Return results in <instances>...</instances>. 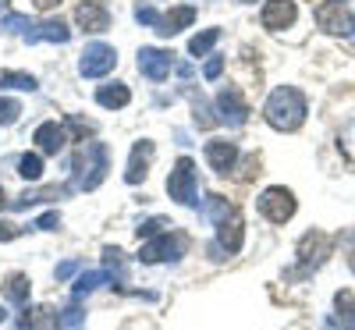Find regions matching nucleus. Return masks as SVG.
<instances>
[{
	"instance_id": "nucleus-13",
	"label": "nucleus",
	"mask_w": 355,
	"mask_h": 330,
	"mask_svg": "<svg viewBox=\"0 0 355 330\" xmlns=\"http://www.w3.org/2000/svg\"><path fill=\"white\" fill-rule=\"evenodd\" d=\"M153 160V142L150 139H142L132 146V157H128V171H125V182L128 185H139L142 177H146V167H150Z\"/></svg>"
},
{
	"instance_id": "nucleus-20",
	"label": "nucleus",
	"mask_w": 355,
	"mask_h": 330,
	"mask_svg": "<svg viewBox=\"0 0 355 330\" xmlns=\"http://www.w3.org/2000/svg\"><path fill=\"white\" fill-rule=\"evenodd\" d=\"M128 100H132V93H128V85H121V82H110V85L96 89V103H100V107H107V110L128 107Z\"/></svg>"
},
{
	"instance_id": "nucleus-24",
	"label": "nucleus",
	"mask_w": 355,
	"mask_h": 330,
	"mask_svg": "<svg viewBox=\"0 0 355 330\" xmlns=\"http://www.w3.org/2000/svg\"><path fill=\"white\" fill-rule=\"evenodd\" d=\"M217 40H220V28H206V33H199V36H192V40H189V53H196V57L210 53Z\"/></svg>"
},
{
	"instance_id": "nucleus-16",
	"label": "nucleus",
	"mask_w": 355,
	"mask_h": 330,
	"mask_svg": "<svg viewBox=\"0 0 355 330\" xmlns=\"http://www.w3.org/2000/svg\"><path fill=\"white\" fill-rule=\"evenodd\" d=\"M33 142L43 149V153H57V149H61V146L68 142V135H64V128L57 125V121H43V125L36 128Z\"/></svg>"
},
{
	"instance_id": "nucleus-29",
	"label": "nucleus",
	"mask_w": 355,
	"mask_h": 330,
	"mask_svg": "<svg viewBox=\"0 0 355 330\" xmlns=\"http://www.w3.org/2000/svg\"><path fill=\"white\" fill-rule=\"evenodd\" d=\"M0 28H8V33H21V36H28L36 25L28 21L25 15H8V18H0Z\"/></svg>"
},
{
	"instance_id": "nucleus-27",
	"label": "nucleus",
	"mask_w": 355,
	"mask_h": 330,
	"mask_svg": "<svg viewBox=\"0 0 355 330\" xmlns=\"http://www.w3.org/2000/svg\"><path fill=\"white\" fill-rule=\"evenodd\" d=\"M0 85H8V89H25V93H33V89H36V78H33V75H21V71H0Z\"/></svg>"
},
{
	"instance_id": "nucleus-41",
	"label": "nucleus",
	"mask_w": 355,
	"mask_h": 330,
	"mask_svg": "<svg viewBox=\"0 0 355 330\" xmlns=\"http://www.w3.org/2000/svg\"><path fill=\"white\" fill-rule=\"evenodd\" d=\"M242 4H252V0H242Z\"/></svg>"
},
{
	"instance_id": "nucleus-1",
	"label": "nucleus",
	"mask_w": 355,
	"mask_h": 330,
	"mask_svg": "<svg viewBox=\"0 0 355 330\" xmlns=\"http://www.w3.org/2000/svg\"><path fill=\"white\" fill-rule=\"evenodd\" d=\"M263 114H266V125H270V128L295 132V128L306 121V96L299 93V89H291V85H281V89H274V93H270Z\"/></svg>"
},
{
	"instance_id": "nucleus-22",
	"label": "nucleus",
	"mask_w": 355,
	"mask_h": 330,
	"mask_svg": "<svg viewBox=\"0 0 355 330\" xmlns=\"http://www.w3.org/2000/svg\"><path fill=\"white\" fill-rule=\"evenodd\" d=\"M107 281H110L107 270H85V274L75 281V298H78V295H89V291H96V288L107 284Z\"/></svg>"
},
{
	"instance_id": "nucleus-39",
	"label": "nucleus",
	"mask_w": 355,
	"mask_h": 330,
	"mask_svg": "<svg viewBox=\"0 0 355 330\" xmlns=\"http://www.w3.org/2000/svg\"><path fill=\"white\" fill-rule=\"evenodd\" d=\"M8 206H11V202L4 199V189H0V209H8Z\"/></svg>"
},
{
	"instance_id": "nucleus-36",
	"label": "nucleus",
	"mask_w": 355,
	"mask_h": 330,
	"mask_svg": "<svg viewBox=\"0 0 355 330\" xmlns=\"http://www.w3.org/2000/svg\"><path fill=\"white\" fill-rule=\"evenodd\" d=\"M36 227H40V231H53V227H61V217H57V214H43V217L36 220Z\"/></svg>"
},
{
	"instance_id": "nucleus-2",
	"label": "nucleus",
	"mask_w": 355,
	"mask_h": 330,
	"mask_svg": "<svg viewBox=\"0 0 355 330\" xmlns=\"http://www.w3.org/2000/svg\"><path fill=\"white\" fill-rule=\"evenodd\" d=\"M103 174H107V146L103 142H85L82 146V153L75 160V177H71V192H89V189H96L103 182Z\"/></svg>"
},
{
	"instance_id": "nucleus-6",
	"label": "nucleus",
	"mask_w": 355,
	"mask_h": 330,
	"mask_svg": "<svg viewBox=\"0 0 355 330\" xmlns=\"http://www.w3.org/2000/svg\"><path fill=\"white\" fill-rule=\"evenodd\" d=\"M185 234H171V231H164V234H157L153 242H146L142 245V252H139V259L142 263H160V259H178L185 252Z\"/></svg>"
},
{
	"instance_id": "nucleus-37",
	"label": "nucleus",
	"mask_w": 355,
	"mask_h": 330,
	"mask_svg": "<svg viewBox=\"0 0 355 330\" xmlns=\"http://www.w3.org/2000/svg\"><path fill=\"white\" fill-rule=\"evenodd\" d=\"M18 224H8V220H0V242H11V238H18Z\"/></svg>"
},
{
	"instance_id": "nucleus-18",
	"label": "nucleus",
	"mask_w": 355,
	"mask_h": 330,
	"mask_svg": "<svg viewBox=\"0 0 355 330\" xmlns=\"http://www.w3.org/2000/svg\"><path fill=\"white\" fill-rule=\"evenodd\" d=\"M192 21H196V8H174V11H167L160 18L157 33L160 36H174V33H182V28H189Z\"/></svg>"
},
{
	"instance_id": "nucleus-9",
	"label": "nucleus",
	"mask_w": 355,
	"mask_h": 330,
	"mask_svg": "<svg viewBox=\"0 0 355 330\" xmlns=\"http://www.w3.org/2000/svg\"><path fill=\"white\" fill-rule=\"evenodd\" d=\"M217 110H220V121L224 125H245V117H249V107H245V100H242V93L239 89H220V96H217Z\"/></svg>"
},
{
	"instance_id": "nucleus-23",
	"label": "nucleus",
	"mask_w": 355,
	"mask_h": 330,
	"mask_svg": "<svg viewBox=\"0 0 355 330\" xmlns=\"http://www.w3.org/2000/svg\"><path fill=\"white\" fill-rule=\"evenodd\" d=\"M334 306H338V316H341L345 330H355V295L352 291H338L334 295Z\"/></svg>"
},
{
	"instance_id": "nucleus-17",
	"label": "nucleus",
	"mask_w": 355,
	"mask_h": 330,
	"mask_svg": "<svg viewBox=\"0 0 355 330\" xmlns=\"http://www.w3.org/2000/svg\"><path fill=\"white\" fill-rule=\"evenodd\" d=\"M25 40H28V43H43V40H46V43H68V40H71V28H68L64 21H40Z\"/></svg>"
},
{
	"instance_id": "nucleus-35",
	"label": "nucleus",
	"mask_w": 355,
	"mask_h": 330,
	"mask_svg": "<svg viewBox=\"0 0 355 330\" xmlns=\"http://www.w3.org/2000/svg\"><path fill=\"white\" fill-rule=\"evenodd\" d=\"M220 71H224V61H220V57H210V61H206V68H202V75L210 78V82H214Z\"/></svg>"
},
{
	"instance_id": "nucleus-7",
	"label": "nucleus",
	"mask_w": 355,
	"mask_h": 330,
	"mask_svg": "<svg viewBox=\"0 0 355 330\" xmlns=\"http://www.w3.org/2000/svg\"><path fill=\"white\" fill-rule=\"evenodd\" d=\"M114 64H117V53H114V46H107V43H89V46L82 50L78 71H82L85 78H100V75H107Z\"/></svg>"
},
{
	"instance_id": "nucleus-38",
	"label": "nucleus",
	"mask_w": 355,
	"mask_h": 330,
	"mask_svg": "<svg viewBox=\"0 0 355 330\" xmlns=\"http://www.w3.org/2000/svg\"><path fill=\"white\" fill-rule=\"evenodd\" d=\"M33 4H36L40 11H50V8H57V4H61V0H33Z\"/></svg>"
},
{
	"instance_id": "nucleus-8",
	"label": "nucleus",
	"mask_w": 355,
	"mask_h": 330,
	"mask_svg": "<svg viewBox=\"0 0 355 330\" xmlns=\"http://www.w3.org/2000/svg\"><path fill=\"white\" fill-rule=\"evenodd\" d=\"M174 68V53L167 50H157V46H142L139 50V71L146 78H153V82H164Z\"/></svg>"
},
{
	"instance_id": "nucleus-5",
	"label": "nucleus",
	"mask_w": 355,
	"mask_h": 330,
	"mask_svg": "<svg viewBox=\"0 0 355 330\" xmlns=\"http://www.w3.org/2000/svg\"><path fill=\"white\" fill-rule=\"evenodd\" d=\"M256 206H259V214L270 224H284V220L295 217V196L288 189H266Z\"/></svg>"
},
{
	"instance_id": "nucleus-30",
	"label": "nucleus",
	"mask_w": 355,
	"mask_h": 330,
	"mask_svg": "<svg viewBox=\"0 0 355 330\" xmlns=\"http://www.w3.org/2000/svg\"><path fill=\"white\" fill-rule=\"evenodd\" d=\"M57 320H61V330H82L85 327V313L75 309V306H68L64 313H57Z\"/></svg>"
},
{
	"instance_id": "nucleus-34",
	"label": "nucleus",
	"mask_w": 355,
	"mask_h": 330,
	"mask_svg": "<svg viewBox=\"0 0 355 330\" xmlns=\"http://www.w3.org/2000/svg\"><path fill=\"white\" fill-rule=\"evenodd\" d=\"M78 266H82V259H68V263H61V266H57V281H68Z\"/></svg>"
},
{
	"instance_id": "nucleus-28",
	"label": "nucleus",
	"mask_w": 355,
	"mask_h": 330,
	"mask_svg": "<svg viewBox=\"0 0 355 330\" xmlns=\"http://www.w3.org/2000/svg\"><path fill=\"white\" fill-rule=\"evenodd\" d=\"M103 266L114 281H125V263H121V252L117 249H103Z\"/></svg>"
},
{
	"instance_id": "nucleus-32",
	"label": "nucleus",
	"mask_w": 355,
	"mask_h": 330,
	"mask_svg": "<svg viewBox=\"0 0 355 330\" xmlns=\"http://www.w3.org/2000/svg\"><path fill=\"white\" fill-rule=\"evenodd\" d=\"M164 227H167V220H164V217L142 220V224H139V238H157V234H164Z\"/></svg>"
},
{
	"instance_id": "nucleus-43",
	"label": "nucleus",
	"mask_w": 355,
	"mask_h": 330,
	"mask_svg": "<svg viewBox=\"0 0 355 330\" xmlns=\"http://www.w3.org/2000/svg\"><path fill=\"white\" fill-rule=\"evenodd\" d=\"M0 4H4V0H0Z\"/></svg>"
},
{
	"instance_id": "nucleus-10",
	"label": "nucleus",
	"mask_w": 355,
	"mask_h": 330,
	"mask_svg": "<svg viewBox=\"0 0 355 330\" xmlns=\"http://www.w3.org/2000/svg\"><path fill=\"white\" fill-rule=\"evenodd\" d=\"M327 252H331V238L327 234H320V231L302 234V242H299V263H302V270L323 263V259H327Z\"/></svg>"
},
{
	"instance_id": "nucleus-15",
	"label": "nucleus",
	"mask_w": 355,
	"mask_h": 330,
	"mask_svg": "<svg viewBox=\"0 0 355 330\" xmlns=\"http://www.w3.org/2000/svg\"><path fill=\"white\" fill-rule=\"evenodd\" d=\"M21 330H57L61 327V320H57V313L50 306H36V309H25L21 313Z\"/></svg>"
},
{
	"instance_id": "nucleus-12",
	"label": "nucleus",
	"mask_w": 355,
	"mask_h": 330,
	"mask_svg": "<svg viewBox=\"0 0 355 330\" xmlns=\"http://www.w3.org/2000/svg\"><path fill=\"white\" fill-rule=\"evenodd\" d=\"M234 160H239L234 142H227V139H210V142H206V164H210L217 174L234 171Z\"/></svg>"
},
{
	"instance_id": "nucleus-21",
	"label": "nucleus",
	"mask_w": 355,
	"mask_h": 330,
	"mask_svg": "<svg viewBox=\"0 0 355 330\" xmlns=\"http://www.w3.org/2000/svg\"><path fill=\"white\" fill-rule=\"evenodd\" d=\"M28 291H33V284H28L25 274H11L8 284H4V298H8V302H15V306H25L28 302Z\"/></svg>"
},
{
	"instance_id": "nucleus-25",
	"label": "nucleus",
	"mask_w": 355,
	"mask_h": 330,
	"mask_svg": "<svg viewBox=\"0 0 355 330\" xmlns=\"http://www.w3.org/2000/svg\"><path fill=\"white\" fill-rule=\"evenodd\" d=\"M206 217H210L214 224H224L231 217V202L224 196H206Z\"/></svg>"
},
{
	"instance_id": "nucleus-4",
	"label": "nucleus",
	"mask_w": 355,
	"mask_h": 330,
	"mask_svg": "<svg viewBox=\"0 0 355 330\" xmlns=\"http://www.w3.org/2000/svg\"><path fill=\"white\" fill-rule=\"evenodd\" d=\"M316 25L323 28V33H331V36H348L355 28V18H352V11L341 4V0H323V4L316 8Z\"/></svg>"
},
{
	"instance_id": "nucleus-19",
	"label": "nucleus",
	"mask_w": 355,
	"mask_h": 330,
	"mask_svg": "<svg viewBox=\"0 0 355 330\" xmlns=\"http://www.w3.org/2000/svg\"><path fill=\"white\" fill-rule=\"evenodd\" d=\"M242 238H245V231H242V220L239 217L217 224V242H220L224 252H239L242 249Z\"/></svg>"
},
{
	"instance_id": "nucleus-42",
	"label": "nucleus",
	"mask_w": 355,
	"mask_h": 330,
	"mask_svg": "<svg viewBox=\"0 0 355 330\" xmlns=\"http://www.w3.org/2000/svg\"><path fill=\"white\" fill-rule=\"evenodd\" d=\"M352 270H355V259H352Z\"/></svg>"
},
{
	"instance_id": "nucleus-14",
	"label": "nucleus",
	"mask_w": 355,
	"mask_h": 330,
	"mask_svg": "<svg viewBox=\"0 0 355 330\" xmlns=\"http://www.w3.org/2000/svg\"><path fill=\"white\" fill-rule=\"evenodd\" d=\"M75 21L85 28V33H107L110 15H107L103 4H96V0H85V4H78V11H75Z\"/></svg>"
},
{
	"instance_id": "nucleus-11",
	"label": "nucleus",
	"mask_w": 355,
	"mask_h": 330,
	"mask_svg": "<svg viewBox=\"0 0 355 330\" xmlns=\"http://www.w3.org/2000/svg\"><path fill=\"white\" fill-rule=\"evenodd\" d=\"M295 15H299L295 11V0H266L259 21H263V28H270V33H281V28H288L295 21Z\"/></svg>"
},
{
	"instance_id": "nucleus-3",
	"label": "nucleus",
	"mask_w": 355,
	"mask_h": 330,
	"mask_svg": "<svg viewBox=\"0 0 355 330\" xmlns=\"http://www.w3.org/2000/svg\"><path fill=\"white\" fill-rule=\"evenodd\" d=\"M167 192H171L174 202L196 206V164L189 157H182L174 164V171L167 174Z\"/></svg>"
},
{
	"instance_id": "nucleus-40",
	"label": "nucleus",
	"mask_w": 355,
	"mask_h": 330,
	"mask_svg": "<svg viewBox=\"0 0 355 330\" xmlns=\"http://www.w3.org/2000/svg\"><path fill=\"white\" fill-rule=\"evenodd\" d=\"M4 320H8V313H4V309H0V323H4Z\"/></svg>"
},
{
	"instance_id": "nucleus-26",
	"label": "nucleus",
	"mask_w": 355,
	"mask_h": 330,
	"mask_svg": "<svg viewBox=\"0 0 355 330\" xmlns=\"http://www.w3.org/2000/svg\"><path fill=\"white\" fill-rule=\"evenodd\" d=\"M18 174L25 177V182H40V174H43V160H40L36 153L18 157Z\"/></svg>"
},
{
	"instance_id": "nucleus-31",
	"label": "nucleus",
	"mask_w": 355,
	"mask_h": 330,
	"mask_svg": "<svg viewBox=\"0 0 355 330\" xmlns=\"http://www.w3.org/2000/svg\"><path fill=\"white\" fill-rule=\"evenodd\" d=\"M18 114H21V103L18 100H0V125L18 121Z\"/></svg>"
},
{
	"instance_id": "nucleus-33",
	"label": "nucleus",
	"mask_w": 355,
	"mask_h": 330,
	"mask_svg": "<svg viewBox=\"0 0 355 330\" xmlns=\"http://www.w3.org/2000/svg\"><path fill=\"white\" fill-rule=\"evenodd\" d=\"M135 18H139L142 25H153V28H157L164 15H157V8H139V11H135Z\"/></svg>"
}]
</instances>
